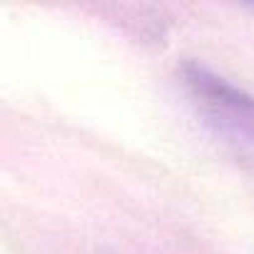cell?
Here are the masks:
<instances>
[{
  "mask_svg": "<svg viewBox=\"0 0 254 254\" xmlns=\"http://www.w3.org/2000/svg\"><path fill=\"white\" fill-rule=\"evenodd\" d=\"M249 10H252V13H254V5H252V8H249Z\"/></svg>",
  "mask_w": 254,
  "mask_h": 254,
  "instance_id": "2",
  "label": "cell"
},
{
  "mask_svg": "<svg viewBox=\"0 0 254 254\" xmlns=\"http://www.w3.org/2000/svg\"><path fill=\"white\" fill-rule=\"evenodd\" d=\"M180 72L204 125L227 142L254 152V95L199 63H185Z\"/></svg>",
  "mask_w": 254,
  "mask_h": 254,
  "instance_id": "1",
  "label": "cell"
}]
</instances>
